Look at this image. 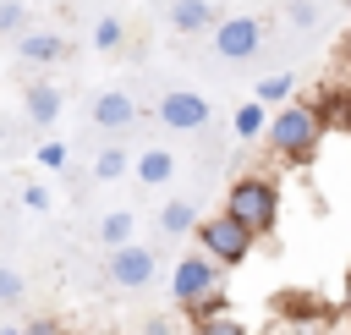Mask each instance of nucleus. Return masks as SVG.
Listing matches in <instances>:
<instances>
[{"mask_svg":"<svg viewBox=\"0 0 351 335\" xmlns=\"http://www.w3.org/2000/svg\"><path fill=\"white\" fill-rule=\"evenodd\" d=\"M0 335H22V330H0Z\"/></svg>","mask_w":351,"mask_h":335,"instance_id":"7c9ffc66","label":"nucleus"},{"mask_svg":"<svg viewBox=\"0 0 351 335\" xmlns=\"http://www.w3.org/2000/svg\"><path fill=\"white\" fill-rule=\"evenodd\" d=\"M340 313H351V269H346V286H340Z\"/></svg>","mask_w":351,"mask_h":335,"instance_id":"c756f323","label":"nucleus"},{"mask_svg":"<svg viewBox=\"0 0 351 335\" xmlns=\"http://www.w3.org/2000/svg\"><path fill=\"white\" fill-rule=\"evenodd\" d=\"M192 236H197V253H208L219 269H241V264L252 258V242H258V236H252L236 214H225V209H219V214H203V225H197Z\"/></svg>","mask_w":351,"mask_h":335,"instance_id":"7ed1b4c3","label":"nucleus"},{"mask_svg":"<svg viewBox=\"0 0 351 335\" xmlns=\"http://www.w3.org/2000/svg\"><path fill=\"white\" fill-rule=\"evenodd\" d=\"M335 5H351V0H335Z\"/></svg>","mask_w":351,"mask_h":335,"instance_id":"2f4dec72","label":"nucleus"},{"mask_svg":"<svg viewBox=\"0 0 351 335\" xmlns=\"http://www.w3.org/2000/svg\"><path fill=\"white\" fill-rule=\"evenodd\" d=\"M132 231H137V214H132V209H110V214L99 220V236H104V247H110V253H115V247H126V242H137Z\"/></svg>","mask_w":351,"mask_h":335,"instance_id":"4468645a","label":"nucleus"},{"mask_svg":"<svg viewBox=\"0 0 351 335\" xmlns=\"http://www.w3.org/2000/svg\"><path fill=\"white\" fill-rule=\"evenodd\" d=\"M22 335H60V324L55 319H33V324H22Z\"/></svg>","mask_w":351,"mask_h":335,"instance_id":"bb28decb","label":"nucleus"},{"mask_svg":"<svg viewBox=\"0 0 351 335\" xmlns=\"http://www.w3.org/2000/svg\"><path fill=\"white\" fill-rule=\"evenodd\" d=\"M208 44H214L219 60H252V55L263 49V22L247 16V11H241V16H219V27H214Z\"/></svg>","mask_w":351,"mask_h":335,"instance_id":"39448f33","label":"nucleus"},{"mask_svg":"<svg viewBox=\"0 0 351 335\" xmlns=\"http://www.w3.org/2000/svg\"><path fill=\"white\" fill-rule=\"evenodd\" d=\"M225 214H236L252 236H274L280 225V181L269 170H247L225 187Z\"/></svg>","mask_w":351,"mask_h":335,"instance_id":"f03ea898","label":"nucleus"},{"mask_svg":"<svg viewBox=\"0 0 351 335\" xmlns=\"http://www.w3.org/2000/svg\"><path fill=\"white\" fill-rule=\"evenodd\" d=\"M203 220H197V209L186 203V198H170L165 209H159V231L165 236H186V231H197Z\"/></svg>","mask_w":351,"mask_h":335,"instance_id":"ddd939ff","label":"nucleus"},{"mask_svg":"<svg viewBox=\"0 0 351 335\" xmlns=\"http://www.w3.org/2000/svg\"><path fill=\"white\" fill-rule=\"evenodd\" d=\"M159 126H176V132L208 126V99L192 93V88H170V93L159 99Z\"/></svg>","mask_w":351,"mask_h":335,"instance_id":"0eeeda50","label":"nucleus"},{"mask_svg":"<svg viewBox=\"0 0 351 335\" xmlns=\"http://www.w3.org/2000/svg\"><path fill=\"white\" fill-rule=\"evenodd\" d=\"M340 60H346V71H351V27L340 33Z\"/></svg>","mask_w":351,"mask_h":335,"instance_id":"c85d7f7f","label":"nucleus"},{"mask_svg":"<svg viewBox=\"0 0 351 335\" xmlns=\"http://www.w3.org/2000/svg\"><path fill=\"white\" fill-rule=\"evenodd\" d=\"M132 170H137V181H143V187H165V181L176 176V154H170V148H143Z\"/></svg>","mask_w":351,"mask_h":335,"instance_id":"f8f14e48","label":"nucleus"},{"mask_svg":"<svg viewBox=\"0 0 351 335\" xmlns=\"http://www.w3.org/2000/svg\"><path fill=\"white\" fill-rule=\"evenodd\" d=\"M22 203H27L33 214H49V192H44L38 181H27V187H22Z\"/></svg>","mask_w":351,"mask_h":335,"instance_id":"a878e982","label":"nucleus"},{"mask_svg":"<svg viewBox=\"0 0 351 335\" xmlns=\"http://www.w3.org/2000/svg\"><path fill=\"white\" fill-rule=\"evenodd\" d=\"M38 165L44 170H60L66 165V143H38Z\"/></svg>","mask_w":351,"mask_h":335,"instance_id":"393cba45","label":"nucleus"},{"mask_svg":"<svg viewBox=\"0 0 351 335\" xmlns=\"http://www.w3.org/2000/svg\"><path fill=\"white\" fill-rule=\"evenodd\" d=\"M192 335H252V330H247V324L230 313V319H208V324H197Z\"/></svg>","mask_w":351,"mask_h":335,"instance_id":"4be33fe9","label":"nucleus"},{"mask_svg":"<svg viewBox=\"0 0 351 335\" xmlns=\"http://www.w3.org/2000/svg\"><path fill=\"white\" fill-rule=\"evenodd\" d=\"M143 335H170V319H148V324H143Z\"/></svg>","mask_w":351,"mask_h":335,"instance_id":"cd10ccee","label":"nucleus"},{"mask_svg":"<svg viewBox=\"0 0 351 335\" xmlns=\"http://www.w3.org/2000/svg\"><path fill=\"white\" fill-rule=\"evenodd\" d=\"M324 132H329L324 110H318V104H307V99H291L285 110H274V115H269L263 143H269V154H274V159H285V165H313V159H318Z\"/></svg>","mask_w":351,"mask_h":335,"instance_id":"f257e3e1","label":"nucleus"},{"mask_svg":"<svg viewBox=\"0 0 351 335\" xmlns=\"http://www.w3.org/2000/svg\"><path fill=\"white\" fill-rule=\"evenodd\" d=\"M132 121H137V99H132V93H121V88L93 93V126H104V132H126Z\"/></svg>","mask_w":351,"mask_h":335,"instance_id":"6e6552de","label":"nucleus"},{"mask_svg":"<svg viewBox=\"0 0 351 335\" xmlns=\"http://www.w3.org/2000/svg\"><path fill=\"white\" fill-rule=\"evenodd\" d=\"M214 291H225L219 286V264L208 258V253H186V258H176V275H170V302L186 313L192 302H203V297H214Z\"/></svg>","mask_w":351,"mask_h":335,"instance_id":"20e7f679","label":"nucleus"},{"mask_svg":"<svg viewBox=\"0 0 351 335\" xmlns=\"http://www.w3.org/2000/svg\"><path fill=\"white\" fill-rule=\"evenodd\" d=\"M170 27L176 33H214L219 16H214L208 0H170Z\"/></svg>","mask_w":351,"mask_h":335,"instance_id":"9d476101","label":"nucleus"},{"mask_svg":"<svg viewBox=\"0 0 351 335\" xmlns=\"http://www.w3.org/2000/svg\"><path fill=\"white\" fill-rule=\"evenodd\" d=\"M318 110H324L329 132H351V93H346V88H340V93H329V99H318Z\"/></svg>","mask_w":351,"mask_h":335,"instance_id":"6ab92c4d","label":"nucleus"},{"mask_svg":"<svg viewBox=\"0 0 351 335\" xmlns=\"http://www.w3.org/2000/svg\"><path fill=\"white\" fill-rule=\"evenodd\" d=\"M186 319H192V330H197V324H208V319H230V291H214V297L192 302V308H186Z\"/></svg>","mask_w":351,"mask_h":335,"instance_id":"a211bd4d","label":"nucleus"},{"mask_svg":"<svg viewBox=\"0 0 351 335\" xmlns=\"http://www.w3.org/2000/svg\"><path fill=\"white\" fill-rule=\"evenodd\" d=\"M0 302H22V275L11 264H0Z\"/></svg>","mask_w":351,"mask_h":335,"instance_id":"5701e85b","label":"nucleus"},{"mask_svg":"<svg viewBox=\"0 0 351 335\" xmlns=\"http://www.w3.org/2000/svg\"><path fill=\"white\" fill-rule=\"evenodd\" d=\"M252 99H258V104H280V110H285V104L296 99V77H291V71H274V77H263V82L252 88Z\"/></svg>","mask_w":351,"mask_h":335,"instance_id":"2eb2a0df","label":"nucleus"},{"mask_svg":"<svg viewBox=\"0 0 351 335\" xmlns=\"http://www.w3.org/2000/svg\"><path fill=\"white\" fill-rule=\"evenodd\" d=\"M104 269H110V280H115L121 291H143V286L154 280L159 258H154V247H143V242H126V247H115V253L104 258Z\"/></svg>","mask_w":351,"mask_h":335,"instance_id":"423d86ee","label":"nucleus"},{"mask_svg":"<svg viewBox=\"0 0 351 335\" xmlns=\"http://www.w3.org/2000/svg\"><path fill=\"white\" fill-rule=\"evenodd\" d=\"M285 16H291L296 27H313V22H318V11H313V0H285Z\"/></svg>","mask_w":351,"mask_h":335,"instance_id":"b1692460","label":"nucleus"},{"mask_svg":"<svg viewBox=\"0 0 351 335\" xmlns=\"http://www.w3.org/2000/svg\"><path fill=\"white\" fill-rule=\"evenodd\" d=\"M230 132H236L241 143H252V137H263V132H269V121H263V104H258V99H247V104H241V110L230 115Z\"/></svg>","mask_w":351,"mask_h":335,"instance_id":"dca6fc26","label":"nucleus"},{"mask_svg":"<svg viewBox=\"0 0 351 335\" xmlns=\"http://www.w3.org/2000/svg\"><path fill=\"white\" fill-rule=\"evenodd\" d=\"M121 33H126V27H121V16H99V27H93V49H104V55H110V49H121Z\"/></svg>","mask_w":351,"mask_h":335,"instance_id":"aec40b11","label":"nucleus"},{"mask_svg":"<svg viewBox=\"0 0 351 335\" xmlns=\"http://www.w3.org/2000/svg\"><path fill=\"white\" fill-rule=\"evenodd\" d=\"M22 104H27V121H33V126H55V115H60V88H55V82H27Z\"/></svg>","mask_w":351,"mask_h":335,"instance_id":"9b49d317","label":"nucleus"},{"mask_svg":"<svg viewBox=\"0 0 351 335\" xmlns=\"http://www.w3.org/2000/svg\"><path fill=\"white\" fill-rule=\"evenodd\" d=\"M16 55H22L27 66H55V60L66 55V38L49 33V27H27V33L16 38Z\"/></svg>","mask_w":351,"mask_h":335,"instance_id":"1a4fd4ad","label":"nucleus"},{"mask_svg":"<svg viewBox=\"0 0 351 335\" xmlns=\"http://www.w3.org/2000/svg\"><path fill=\"white\" fill-rule=\"evenodd\" d=\"M0 33H27V5L22 0H0Z\"/></svg>","mask_w":351,"mask_h":335,"instance_id":"412c9836","label":"nucleus"},{"mask_svg":"<svg viewBox=\"0 0 351 335\" xmlns=\"http://www.w3.org/2000/svg\"><path fill=\"white\" fill-rule=\"evenodd\" d=\"M126 170H132V154H126V148H115V143L99 148V159H93V176H99V181H121Z\"/></svg>","mask_w":351,"mask_h":335,"instance_id":"f3484780","label":"nucleus"}]
</instances>
